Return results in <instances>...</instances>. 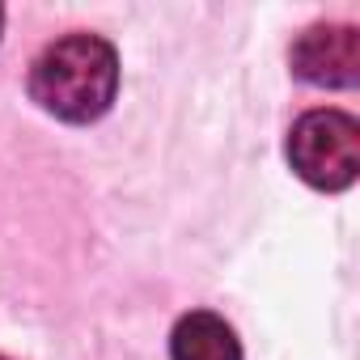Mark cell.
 Returning <instances> with one entry per match:
<instances>
[{"instance_id":"obj_1","label":"cell","mask_w":360,"mask_h":360,"mask_svg":"<svg viewBox=\"0 0 360 360\" xmlns=\"http://www.w3.org/2000/svg\"><path fill=\"white\" fill-rule=\"evenodd\" d=\"M119 94V56L102 34H64L30 68V98L64 119V123H94L110 110Z\"/></svg>"},{"instance_id":"obj_3","label":"cell","mask_w":360,"mask_h":360,"mask_svg":"<svg viewBox=\"0 0 360 360\" xmlns=\"http://www.w3.org/2000/svg\"><path fill=\"white\" fill-rule=\"evenodd\" d=\"M288 60H292V72L309 85L352 89L360 81V34H356V26L318 22L297 34Z\"/></svg>"},{"instance_id":"obj_5","label":"cell","mask_w":360,"mask_h":360,"mask_svg":"<svg viewBox=\"0 0 360 360\" xmlns=\"http://www.w3.org/2000/svg\"><path fill=\"white\" fill-rule=\"evenodd\" d=\"M0 30H5V9H0Z\"/></svg>"},{"instance_id":"obj_2","label":"cell","mask_w":360,"mask_h":360,"mask_svg":"<svg viewBox=\"0 0 360 360\" xmlns=\"http://www.w3.org/2000/svg\"><path fill=\"white\" fill-rule=\"evenodd\" d=\"M288 165L318 191H347L360 174V123L347 110H305L288 131Z\"/></svg>"},{"instance_id":"obj_4","label":"cell","mask_w":360,"mask_h":360,"mask_svg":"<svg viewBox=\"0 0 360 360\" xmlns=\"http://www.w3.org/2000/svg\"><path fill=\"white\" fill-rule=\"evenodd\" d=\"M169 360H242V343L221 314L191 309L169 335Z\"/></svg>"},{"instance_id":"obj_6","label":"cell","mask_w":360,"mask_h":360,"mask_svg":"<svg viewBox=\"0 0 360 360\" xmlns=\"http://www.w3.org/2000/svg\"><path fill=\"white\" fill-rule=\"evenodd\" d=\"M0 360H5V356H0Z\"/></svg>"}]
</instances>
